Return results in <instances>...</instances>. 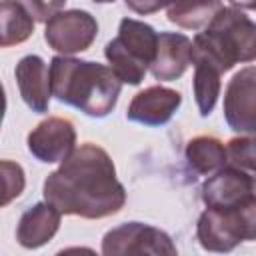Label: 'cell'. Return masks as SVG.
Listing matches in <instances>:
<instances>
[{
	"instance_id": "cell-11",
	"label": "cell",
	"mask_w": 256,
	"mask_h": 256,
	"mask_svg": "<svg viewBox=\"0 0 256 256\" xmlns=\"http://www.w3.org/2000/svg\"><path fill=\"white\" fill-rule=\"evenodd\" d=\"M180 104V92L166 86H150L132 98L126 110V118L144 126H162L174 116Z\"/></svg>"
},
{
	"instance_id": "cell-13",
	"label": "cell",
	"mask_w": 256,
	"mask_h": 256,
	"mask_svg": "<svg viewBox=\"0 0 256 256\" xmlns=\"http://www.w3.org/2000/svg\"><path fill=\"white\" fill-rule=\"evenodd\" d=\"M192 64V40L180 32H160L150 72L156 80H176Z\"/></svg>"
},
{
	"instance_id": "cell-20",
	"label": "cell",
	"mask_w": 256,
	"mask_h": 256,
	"mask_svg": "<svg viewBox=\"0 0 256 256\" xmlns=\"http://www.w3.org/2000/svg\"><path fill=\"white\" fill-rule=\"evenodd\" d=\"M2 176H4V198L2 204L6 206L12 198L20 196V192L24 190V170L20 164L10 162V160H2Z\"/></svg>"
},
{
	"instance_id": "cell-23",
	"label": "cell",
	"mask_w": 256,
	"mask_h": 256,
	"mask_svg": "<svg viewBox=\"0 0 256 256\" xmlns=\"http://www.w3.org/2000/svg\"><path fill=\"white\" fill-rule=\"evenodd\" d=\"M234 8H244V10H256V0H228Z\"/></svg>"
},
{
	"instance_id": "cell-1",
	"label": "cell",
	"mask_w": 256,
	"mask_h": 256,
	"mask_svg": "<svg viewBox=\"0 0 256 256\" xmlns=\"http://www.w3.org/2000/svg\"><path fill=\"white\" fill-rule=\"evenodd\" d=\"M44 198L62 214L98 220L120 212L126 190L116 178L110 154L96 144H82L44 180Z\"/></svg>"
},
{
	"instance_id": "cell-18",
	"label": "cell",
	"mask_w": 256,
	"mask_h": 256,
	"mask_svg": "<svg viewBox=\"0 0 256 256\" xmlns=\"http://www.w3.org/2000/svg\"><path fill=\"white\" fill-rule=\"evenodd\" d=\"M194 64V98H196V106L200 110V116H208L214 106L216 100L220 96V76L222 72L206 62H192Z\"/></svg>"
},
{
	"instance_id": "cell-8",
	"label": "cell",
	"mask_w": 256,
	"mask_h": 256,
	"mask_svg": "<svg viewBox=\"0 0 256 256\" xmlns=\"http://www.w3.org/2000/svg\"><path fill=\"white\" fill-rule=\"evenodd\" d=\"M76 146V130L68 118L50 116L28 134L30 154L46 164L64 162Z\"/></svg>"
},
{
	"instance_id": "cell-25",
	"label": "cell",
	"mask_w": 256,
	"mask_h": 256,
	"mask_svg": "<svg viewBox=\"0 0 256 256\" xmlns=\"http://www.w3.org/2000/svg\"><path fill=\"white\" fill-rule=\"evenodd\" d=\"M252 192L256 194V180H254V184H252Z\"/></svg>"
},
{
	"instance_id": "cell-14",
	"label": "cell",
	"mask_w": 256,
	"mask_h": 256,
	"mask_svg": "<svg viewBox=\"0 0 256 256\" xmlns=\"http://www.w3.org/2000/svg\"><path fill=\"white\" fill-rule=\"evenodd\" d=\"M60 216H62V212L56 206H52L50 202L34 204L18 220V226H16L18 244L24 246V248H40V246H44L58 232Z\"/></svg>"
},
{
	"instance_id": "cell-5",
	"label": "cell",
	"mask_w": 256,
	"mask_h": 256,
	"mask_svg": "<svg viewBox=\"0 0 256 256\" xmlns=\"http://www.w3.org/2000/svg\"><path fill=\"white\" fill-rule=\"evenodd\" d=\"M102 254L122 256V254H176L172 238L150 224L126 222L108 230L102 238Z\"/></svg>"
},
{
	"instance_id": "cell-22",
	"label": "cell",
	"mask_w": 256,
	"mask_h": 256,
	"mask_svg": "<svg viewBox=\"0 0 256 256\" xmlns=\"http://www.w3.org/2000/svg\"><path fill=\"white\" fill-rule=\"evenodd\" d=\"M126 2V6L132 10V12H136V14H154V12H158L160 8H166V6H172L174 2H178V0H124Z\"/></svg>"
},
{
	"instance_id": "cell-16",
	"label": "cell",
	"mask_w": 256,
	"mask_h": 256,
	"mask_svg": "<svg viewBox=\"0 0 256 256\" xmlns=\"http://www.w3.org/2000/svg\"><path fill=\"white\" fill-rule=\"evenodd\" d=\"M222 0H178L168 6V20L186 30H200L208 26L222 10Z\"/></svg>"
},
{
	"instance_id": "cell-3",
	"label": "cell",
	"mask_w": 256,
	"mask_h": 256,
	"mask_svg": "<svg viewBox=\"0 0 256 256\" xmlns=\"http://www.w3.org/2000/svg\"><path fill=\"white\" fill-rule=\"evenodd\" d=\"M252 60H256V22L240 8H222L192 40V62H206L220 72Z\"/></svg>"
},
{
	"instance_id": "cell-21",
	"label": "cell",
	"mask_w": 256,
	"mask_h": 256,
	"mask_svg": "<svg viewBox=\"0 0 256 256\" xmlns=\"http://www.w3.org/2000/svg\"><path fill=\"white\" fill-rule=\"evenodd\" d=\"M36 22H48L60 8L64 6L66 0H18Z\"/></svg>"
},
{
	"instance_id": "cell-4",
	"label": "cell",
	"mask_w": 256,
	"mask_h": 256,
	"mask_svg": "<svg viewBox=\"0 0 256 256\" xmlns=\"http://www.w3.org/2000/svg\"><path fill=\"white\" fill-rule=\"evenodd\" d=\"M158 46V32L140 20L122 18L118 36L104 46V56L116 76L130 86H138L150 68Z\"/></svg>"
},
{
	"instance_id": "cell-19",
	"label": "cell",
	"mask_w": 256,
	"mask_h": 256,
	"mask_svg": "<svg viewBox=\"0 0 256 256\" xmlns=\"http://www.w3.org/2000/svg\"><path fill=\"white\" fill-rule=\"evenodd\" d=\"M226 158L230 166L256 174V136H240L232 138L226 144Z\"/></svg>"
},
{
	"instance_id": "cell-12",
	"label": "cell",
	"mask_w": 256,
	"mask_h": 256,
	"mask_svg": "<svg viewBox=\"0 0 256 256\" xmlns=\"http://www.w3.org/2000/svg\"><path fill=\"white\" fill-rule=\"evenodd\" d=\"M252 176L240 168H220L200 188L206 208H230L252 194Z\"/></svg>"
},
{
	"instance_id": "cell-9",
	"label": "cell",
	"mask_w": 256,
	"mask_h": 256,
	"mask_svg": "<svg viewBox=\"0 0 256 256\" xmlns=\"http://www.w3.org/2000/svg\"><path fill=\"white\" fill-rule=\"evenodd\" d=\"M196 238L200 246L210 252L234 250L240 242H244L236 208H206L198 218Z\"/></svg>"
},
{
	"instance_id": "cell-6",
	"label": "cell",
	"mask_w": 256,
	"mask_h": 256,
	"mask_svg": "<svg viewBox=\"0 0 256 256\" xmlns=\"http://www.w3.org/2000/svg\"><path fill=\"white\" fill-rule=\"evenodd\" d=\"M98 34L96 18L86 10L56 12L44 28L46 44L60 54L84 52L92 46Z\"/></svg>"
},
{
	"instance_id": "cell-17",
	"label": "cell",
	"mask_w": 256,
	"mask_h": 256,
	"mask_svg": "<svg viewBox=\"0 0 256 256\" xmlns=\"http://www.w3.org/2000/svg\"><path fill=\"white\" fill-rule=\"evenodd\" d=\"M34 18L30 12L14 0H2V40L0 44L14 46L28 40L34 32Z\"/></svg>"
},
{
	"instance_id": "cell-10",
	"label": "cell",
	"mask_w": 256,
	"mask_h": 256,
	"mask_svg": "<svg viewBox=\"0 0 256 256\" xmlns=\"http://www.w3.org/2000/svg\"><path fill=\"white\" fill-rule=\"evenodd\" d=\"M14 76L24 104L32 112L44 114L50 106V96H52L50 68L46 66V62L36 54H28L20 58V62L16 64Z\"/></svg>"
},
{
	"instance_id": "cell-7",
	"label": "cell",
	"mask_w": 256,
	"mask_h": 256,
	"mask_svg": "<svg viewBox=\"0 0 256 256\" xmlns=\"http://www.w3.org/2000/svg\"><path fill=\"white\" fill-rule=\"evenodd\" d=\"M224 118L234 132L256 134V66L238 70L224 90Z\"/></svg>"
},
{
	"instance_id": "cell-2",
	"label": "cell",
	"mask_w": 256,
	"mask_h": 256,
	"mask_svg": "<svg viewBox=\"0 0 256 256\" xmlns=\"http://www.w3.org/2000/svg\"><path fill=\"white\" fill-rule=\"evenodd\" d=\"M50 80L52 96L92 118L108 116L116 108L122 90V80L112 68L72 56L50 60Z\"/></svg>"
},
{
	"instance_id": "cell-24",
	"label": "cell",
	"mask_w": 256,
	"mask_h": 256,
	"mask_svg": "<svg viewBox=\"0 0 256 256\" xmlns=\"http://www.w3.org/2000/svg\"><path fill=\"white\" fill-rule=\"evenodd\" d=\"M92 2H96V4H108V2H114V0H92Z\"/></svg>"
},
{
	"instance_id": "cell-15",
	"label": "cell",
	"mask_w": 256,
	"mask_h": 256,
	"mask_svg": "<svg viewBox=\"0 0 256 256\" xmlns=\"http://www.w3.org/2000/svg\"><path fill=\"white\" fill-rule=\"evenodd\" d=\"M186 162L196 174L212 176L228 162L226 148L214 136H196L186 144Z\"/></svg>"
}]
</instances>
